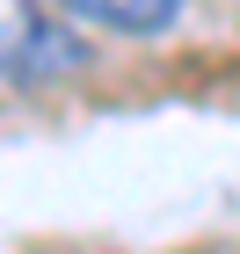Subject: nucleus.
Returning a JSON list of instances; mask_svg holds the SVG:
<instances>
[{
  "label": "nucleus",
  "instance_id": "1",
  "mask_svg": "<svg viewBox=\"0 0 240 254\" xmlns=\"http://www.w3.org/2000/svg\"><path fill=\"white\" fill-rule=\"evenodd\" d=\"M87 59H95V51H87L66 22L15 15L7 29H0V80H7V87H51V80L80 73Z\"/></svg>",
  "mask_w": 240,
  "mask_h": 254
},
{
  "label": "nucleus",
  "instance_id": "2",
  "mask_svg": "<svg viewBox=\"0 0 240 254\" xmlns=\"http://www.w3.org/2000/svg\"><path fill=\"white\" fill-rule=\"evenodd\" d=\"M59 15L109 37H167L182 22V0H59Z\"/></svg>",
  "mask_w": 240,
  "mask_h": 254
}]
</instances>
